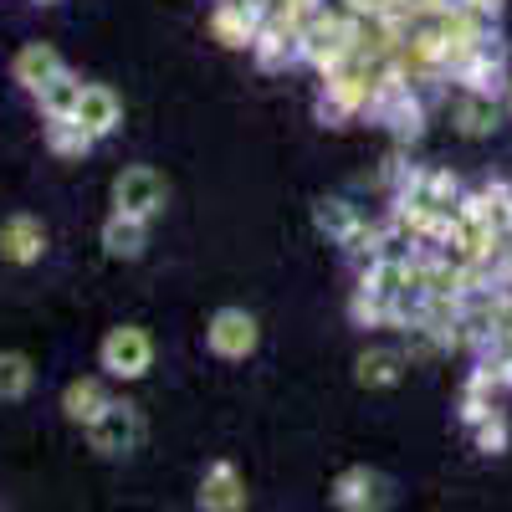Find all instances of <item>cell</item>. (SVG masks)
<instances>
[{
	"label": "cell",
	"instance_id": "obj_1",
	"mask_svg": "<svg viewBox=\"0 0 512 512\" xmlns=\"http://www.w3.org/2000/svg\"><path fill=\"white\" fill-rule=\"evenodd\" d=\"M164 200H169V185H164L159 169H149V164H128L123 175L113 180V210H118V216L154 221L164 210Z\"/></svg>",
	"mask_w": 512,
	"mask_h": 512
},
{
	"label": "cell",
	"instance_id": "obj_2",
	"mask_svg": "<svg viewBox=\"0 0 512 512\" xmlns=\"http://www.w3.org/2000/svg\"><path fill=\"white\" fill-rule=\"evenodd\" d=\"M88 441H93L98 456H128V451H139V441H144V420H139L134 405L108 400V405L88 420Z\"/></svg>",
	"mask_w": 512,
	"mask_h": 512
},
{
	"label": "cell",
	"instance_id": "obj_3",
	"mask_svg": "<svg viewBox=\"0 0 512 512\" xmlns=\"http://www.w3.org/2000/svg\"><path fill=\"white\" fill-rule=\"evenodd\" d=\"M149 364H154V344L144 328H113L103 338V369L113 379H144Z\"/></svg>",
	"mask_w": 512,
	"mask_h": 512
},
{
	"label": "cell",
	"instance_id": "obj_4",
	"mask_svg": "<svg viewBox=\"0 0 512 512\" xmlns=\"http://www.w3.org/2000/svg\"><path fill=\"white\" fill-rule=\"evenodd\" d=\"M72 123L88 134L93 144L108 139L113 128L123 123V103L113 88H103V82H82V93H77V108H72Z\"/></svg>",
	"mask_w": 512,
	"mask_h": 512
},
{
	"label": "cell",
	"instance_id": "obj_5",
	"mask_svg": "<svg viewBox=\"0 0 512 512\" xmlns=\"http://www.w3.org/2000/svg\"><path fill=\"white\" fill-rule=\"evenodd\" d=\"M41 251H47V226H41V221L11 216L6 226H0V262L31 267V262H41Z\"/></svg>",
	"mask_w": 512,
	"mask_h": 512
},
{
	"label": "cell",
	"instance_id": "obj_6",
	"mask_svg": "<svg viewBox=\"0 0 512 512\" xmlns=\"http://www.w3.org/2000/svg\"><path fill=\"white\" fill-rule=\"evenodd\" d=\"M205 338H210V349H216L221 359H246L256 349V318L241 313V308H226V313L210 318V333Z\"/></svg>",
	"mask_w": 512,
	"mask_h": 512
},
{
	"label": "cell",
	"instance_id": "obj_7",
	"mask_svg": "<svg viewBox=\"0 0 512 512\" xmlns=\"http://www.w3.org/2000/svg\"><path fill=\"white\" fill-rule=\"evenodd\" d=\"M11 72H16V82L36 98L47 82L62 72V57H57V47H47V41H31V47H21L16 52V62H11Z\"/></svg>",
	"mask_w": 512,
	"mask_h": 512
},
{
	"label": "cell",
	"instance_id": "obj_8",
	"mask_svg": "<svg viewBox=\"0 0 512 512\" xmlns=\"http://www.w3.org/2000/svg\"><path fill=\"white\" fill-rule=\"evenodd\" d=\"M144 246H149V221H134V216H108V226H103V251L108 256H118V262H134V256H144Z\"/></svg>",
	"mask_w": 512,
	"mask_h": 512
},
{
	"label": "cell",
	"instance_id": "obj_9",
	"mask_svg": "<svg viewBox=\"0 0 512 512\" xmlns=\"http://www.w3.org/2000/svg\"><path fill=\"white\" fill-rule=\"evenodd\" d=\"M200 507H221V512L246 507V487L236 477V466H210L205 482H200Z\"/></svg>",
	"mask_w": 512,
	"mask_h": 512
},
{
	"label": "cell",
	"instance_id": "obj_10",
	"mask_svg": "<svg viewBox=\"0 0 512 512\" xmlns=\"http://www.w3.org/2000/svg\"><path fill=\"white\" fill-rule=\"evenodd\" d=\"M451 123L461 128L466 139H482V134H492V128H497V108L482 93H466V98L451 103Z\"/></svg>",
	"mask_w": 512,
	"mask_h": 512
},
{
	"label": "cell",
	"instance_id": "obj_11",
	"mask_svg": "<svg viewBox=\"0 0 512 512\" xmlns=\"http://www.w3.org/2000/svg\"><path fill=\"white\" fill-rule=\"evenodd\" d=\"M333 502H338V507H379V502H384V482H379L374 472H364V466H354V472L338 477Z\"/></svg>",
	"mask_w": 512,
	"mask_h": 512
},
{
	"label": "cell",
	"instance_id": "obj_12",
	"mask_svg": "<svg viewBox=\"0 0 512 512\" xmlns=\"http://www.w3.org/2000/svg\"><path fill=\"white\" fill-rule=\"evenodd\" d=\"M103 405H108V390H103L98 379H72L67 390H62V415L77 420V425H88Z\"/></svg>",
	"mask_w": 512,
	"mask_h": 512
},
{
	"label": "cell",
	"instance_id": "obj_13",
	"mask_svg": "<svg viewBox=\"0 0 512 512\" xmlns=\"http://www.w3.org/2000/svg\"><path fill=\"white\" fill-rule=\"evenodd\" d=\"M400 374H405L400 349H369L359 359V384H369V390H390V384H400Z\"/></svg>",
	"mask_w": 512,
	"mask_h": 512
},
{
	"label": "cell",
	"instance_id": "obj_14",
	"mask_svg": "<svg viewBox=\"0 0 512 512\" xmlns=\"http://www.w3.org/2000/svg\"><path fill=\"white\" fill-rule=\"evenodd\" d=\"M77 93H82V82L62 67L52 82H47V88H41L36 93V103H41V113H47V118H72V108H77Z\"/></svg>",
	"mask_w": 512,
	"mask_h": 512
},
{
	"label": "cell",
	"instance_id": "obj_15",
	"mask_svg": "<svg viewBox=\"0 0 512 512\" xmlns=\"http://www.w3.org/2000/svg\"><path fill=\"white\" fill-rule=\"evenodd\" d=\"M47 149H52L57 159H82V154L93 149V139L82 134L72 118H47Z\"/></svg>",
	"mask_w": 512,
	"mask_h": 512
},
{
	"label": "cell",
	"instance_id": "obj_16",
	"mask_svg": "<svg viewBox=\"0 0 512 512\" xmlns=\"http://www.w3.org/2000/svg\"><path fill=\"white\" fill-rule=\"evenodd\" d=\"M36 384V369L26 354H0V400H26Z\"/></svg>",
	"mask_w": 512,
	"mask_h": 512
},
{
	"label": "cell",
	"instance_id": "obj_17",
	"mask_svg": "<svg viewBox=\"0 0 512 512\" xmlns=\"http://www.w3.org/2000/svg\"><path fill=\"white\" fill-rule=\"evenodd\" d=\"M318 226H323L333 241H344V236L359 226V216H354V210H349L344 200H318Z\"/></svg>",
	"mask_w": 512,
	"mask_h": 512
},
{
	"label": "cell",
	"instance_id": "obj_18",
	"mask_svg": "<svg viewBox=\"0 0 512 512\" xmlns=\"http://www.w3.org/2000/svg\"><path fill=\"white\" fill-rule=\"evenodd\" d=\"M477 446H482V451H492V456L507 446V425H502L497 415H482V420H477Z\"/></svg>",
	"mask_w": 512,
	"mask_h": 512
},
{
	"label": "cell",
	"instance_id": "obj_19",
	"mask_svg": "<svg viewBox=\"0 0 512 512\" xmlns=\"http://www.w3.org/2000/svg\"><path fill=\"white\" fill-rule=\"evenodd\" d=\"M41 6H52V0H41Z\"/></svg>",
	"mask_w": 512,
	"mask_h": 512
}]
</instances>
